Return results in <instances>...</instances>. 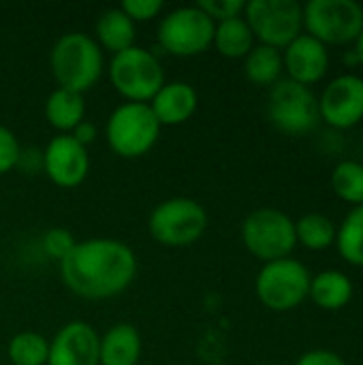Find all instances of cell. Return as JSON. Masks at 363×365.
Returning <instances> with one entry per match:
<instances>
[{
	"label": "cell",
	"mask_w": 363,
	"mask_h": 365,
	"mask_svg": "<svg viewBox=\"0 0 363 365\" xmlns=\"http://www.w3.org/2000/svg\"><path fill=\"white\" fill-rule=\"evenodd\" d=\"M64 287L90 302H103L122 295L137 276V255L113 237H92L77 242L58 263Z\"/></svg>",
	"instance_id": "6da1fadb"
},
{
	"label": "cell",
	"mask_w": 363,
	"mask_h": 365,
	"mask_svg": "<svg viewBox=\"0 0 363 365\" xmlns=\"http://www.w3.org/2000/svg\"><path fill=\"white\" fill-rule=\"evenodd\" d=\"M49 71L58 88L86 94L103 77V49L86 32H66L49 51Z\"/></svg>",
	"instance_id": "7a4b0ae2"
},
{
	"label": "cell",
	"mask_w": 363,
	"mask_h": 365,
	"mask_svg": "<svg viewBox=\"0 0 363 365\" xmlns=\"http://www.w3.org/2000/svg\"><path fill=\"white\" fill-rule=\"evenodd\" d=\"M205 207L190 197H171L160 201L148 216L150 237L167 248H186L197 244L208 231Z\"/></svg>",
	"instance_id": "3957f363"
},
{
	"label": "cell",
	"mask_w": 363,
	"mask_h": 365,
	"mask_svg": "<svg viewBox=\"0 0 363 365\" xmlns=\"http://www.w3.org/2000/svg\"><path fill=\"white\" fill-rule=\"evenodd\" d=\"M113 90L126 103H150L165 86V71L156 53L145 47H128L111 56L107 68Z\"/></svg>",
	"instance_id": "277c9868"
},
{
	"label": "cell",
	"mask_w": 363,
	"mask_h": 365,
	"mask_svg": "<svg viewBox=\"0 0 363 365\" xmlns=\"http://www.w3.org/2000/svg\"><path fill=\"white\" fill-rule=\"evenodd\" d=\"M160 128L148 103H122L111 111L105 137L116 156L131 160L145 156L156 145Z\"/></svg>",
	"instance_id": "5b68a950"
},
{
	"label": "cell",
	"mask_w": 363,
	"mask_h": 365,
	"mask_svg": "<svg viewBox=\"0 0 363 365\" xmlns=\"http://www.w3.org/2000/svg\"><path fill=\"white\" fill-rule=\"evenodd\" d=\"M242 242L263 263L287 259L297 246L295 220L274 207L255 210L242 222Z\"/></svg>",
	"instance_id": "8992f818"
},
{
	"label": "cell",
	"mask_w": 363,
	"mask_h": 365,
	"mask_svg": "<svg viewBox=\"0 0 363 365\" xmlns=\"http://www.w3.org/2000/svg\"><path fill=\"white\" fill-rule=\"evenodd\" d=\"M214 26L197 4L178 6L160 17L156 38L163 51L178 58H193L212 47Z\"/></svg>",
	"instance_id": "52a82bcc"
},
{
	"label": "cell",
	"mask_w": 363,
	"mask_h": 365,
	"mask_svg": "<svg viewBox=\"0 0 363 365\" xmlns=\"http://www.w3.org/2000/svg\"><path fill=\"white\" fill-rule=\"evenodd\" d=\"M310 272L297 259H280L265 263L257 276L255 291L259 302L272 312L295 310L310 291Z\"/></svg>",
	"instance_id": "ba28073f"
},
{
	"label": "cell",
	"mask_w": 363,
	"mask_h": 365,
	"mask_svg": "<svg viewBox=\"0 0 363 365\" xmlns=\"http://www.w3.org/2000/svg\"><path fill=\"white\" fill-rule=\"evenodd\" d=\"M302 9L306 34L325 47L355 43L363 30V6L355 0H310Z\"/></svg>",
	"instance_id": "9c48e42d"
},
{
	"label": "cell",
	"mask_w": 363,
	"mask_h": 365,
	"mask_svg": "<svg viewBox=\"0 0 363 365\" xmlns=\"http://www.w3.org/2000/svg\"><path fill=\"white\" fill-rule=\"evenodd\" d=\"M244 19L259 45L285 49L302 34L304 9L297 0H250Z\"/></svg>",
	"instance_id": "30bf717a"
},
{
	"label": "cell",
	"mask_w": 363,
	"mask_h": 365,
	"mask_svg": "<svg viewBox=\"0 0 363 365\" xmlns=\"http://www.w3.org/2000/svg\"><path fill=\"white\" fill-rule=\"evenodd\" d=\"M267 118L280 133L306 135L321 120L319 98L308 86L295 83L291 79H280L270 90Z\"/></svg>",
	"instance_id": "8fae6325"
},
{
	"label": "cell",
	"mask_w": 363,
	"mask_h": 365,
	"mask_svg": "<svg viewBox=\"0 0 363 365\" xmlns=\"http://www.w3.org/2000/svg\"><path fill=\"white\" fill-rule=\"evenodd\" d=\"M41 165L53 186L77 188L90 173V154L71 135H56L41 152Z\"/></svg>",
	"instance_id": "7c38bea8"
},
{
	"label": "cell",
	"mask_w": 363,
	"mask_h": 365,
	"mask_svg": "<svg viewBox=\"0 0 363 365\" xmlns=\"http://www.w3.org/2000/svg\"><path fill=\"white\" fill-rule=\"evenodd\" d=\"M319 115L334 128H353L363 120V79L359 75L347 73L332 79L321 98Z\"/></svg>",
	"instance_id": "4fadbf2b"
},
{
	"label": "cell",
	"mask_w": 363,
	"mask_h": 365,
	"mask_svg": "<svg viewBox=\"0 0 363 365\" xmlns=\"http://www.w3.org/2000/svg\"><path fill=\"white\" fill-rule=\"evenodd\" d=\"M101 336L86 321L62 325L49 340L47 365H98Z\"/></svg>",
	"instance_id": "5bb4252c"
},
{
	"label": "cell",
	"mask_w": 363,
	"mask_h": 365,
	"mask_svg": "<svg viewBox=\"0 0 363 365\" xmlns=\"http://www.w3.org/2000/svg\"><path fill=\"white\" fill-rule=\"evenodd\" d=\"M282 66L289 75L287 79L310 88L321 81L329 68L327 47L310 34H300L285 47Z\"/></svg>",
	"instance_id": "9a60e30c"
},
{
	"label": "cell",
	"mask_w": 363,
	"mask_h": 365,
	"mask_svg": "<svg viewBox=\"0 0 363 365\" xmlns=\"http://www.w3.org/2000/svg\"><path fill=\"white\" fill-rule=\"evenodd\" d=\"M148 105L160 126H180L195 115L199 94L188 81H165Z\"/></svg>",
	"instance_id": "2e32d148"
},
{
	"label": "cell",
	"mask_w": 363,
	"mask_h": 365,
	"mask_svg": "<svg viewBox=\"0 0 363 365\" xmlns=\"http://www.w3.org/2000/svg\"><path fill=\"white\" fill-rule=\"evenodd\" d=\"M141 351L139 329L131 323H116L101 336L98 365H137Z\"/></svg>",
	"instance_id": "e0dca14e"
},
{
	"label": "cell",
	"mask_w": 363,
	"mask_h": 365,
	"mask_svg": "<svg viewBox=\"0 0 363 365\" xmlns=\"http://www.w3.org/2000/svg\"><path fill=\"white\" fill-rule=\"evenodd\" d=\"M94 34H96L94 41L98 43V47L116 56L128 47H135L137 24H133L131 17L120 6H111L98 15Z\"/></svg>",
	"instance_id": "ac0fdd59"
},
{
	"label": "cell",
	"mask_w": 363,
	"mask_h": 365,
	"mask_svg": "<svg viewBox=\"0 0 363 365\" xmlns=\"http://www.w3.org/2000/svg\"><path fill=\"white\" fill-rule=\"evenodd\" d=\"M45 120L58 135H71L77 124L86 120V98L79 92L56 88L45 101Z\"/></svg>",
	"instance_id": "d6986e66"
},
{
	"label": "cell",
	"mask_w": 363,
	"mask_h": 365,
	"mask_svg": "<svg viewBox=\"0 0 363 365\" xmlns=\"http://www.w3.org/2000/svg\"><path fill=\"white\" fill-rule=\"evenodd\" d=\"M308 297L323 310H340L353 299V280L336 269L321 272L310 280Z\"/></svg>",
	"instance_id": "ffe728a7"
},
{
	"label": "cell",
	"mask_w": 363,
	"mask_h": 365,
	"mask_svg": "<svg viewBox=\"0 0 363 365\" xmlns=\"http://www.w3.org/2000/svg\"><path fill=\"white\" fill-rule=\"evenodd\" d=\"M212 45L216 47L220 56L237 60V58H246L250 49L255 47V34L242 15V17H233L227 21H218L214 26Z\"/></svg>",
	"instance_id": "44dd1931"
},
{
	"label": "cell",
	"mask_w": 363,
	"mask_h": 365,
	"mask_svg": "<svg viewBox=\"0 0 363 365\" xmlns=\"http://www.w3.org/2000/svg\"><path fill=\"white\" fill-rule=\"evenodd\" d=\"M285 66H282V51L267 47V45H255L250 53L244 58V73L248 81L255 86H274L280 81Z\"/></svg>",
	"instance_id": "7402d4cb"
},
{
	"label": "cell",
	"mask_w": 363,
	"mask_h": 365,
	"mask_svg": "<svg viewBox=\"0 0 363 365\" xmlns=\"http://www.w3.org/2000/svg\"><path fill=\"white\" fill-rule=\"evenodd\" d=\"M336 244H338L340 257L347 263L355 267H363V205L353 207L344 216L336 233Z\"/></svg>",
	"instance_id": "603a6c76"
},
{
	"label": "cell",
	"mask_w": 363,
	"mask_h": 365,
	"mask_svg": "<svg viewBox=\"0 0 363 365\" xmlns=\"http://www.w3.org/2000/svg\"><path fill=\"white\" fill-rule=\"evenodd\" d=\"M336 225L325 214H306L295 220V237L308 250H325L336 242Z\"/></svg>",
	"instance_id": "cb8c5ba5"
},
{
	"label": "cell",
	"mask_w": 363,
	"mask_h": 365,
	"mask_svg": "<svg viewBox=\"0 0 363 365\" xmlns=\"http://www.w3.org/2000/svg\"><path fill=\"white\" fill-rule=\"evenodd\" d=\"M49 340L36 331H19L6 344V357L13 365H47Z\"/></svg>",
	"instance_id": "d4e9b609"
},
{
	"label": "cell",
	"mask_w": 363,
	"mask_h": 365,
	"mask_svg": "<svg viewBox=\"0 0 363 365\" xmlns=\"http://www.w3.org/2000/svg\"><path fill=\"white\" fill-rule=\"evenodd\" d=\"M332 188L334 192L351 203V205H363V165L357 160H342L336 165L332 173Z\"/></svg>",
	"instance_id": "484cf974"
},
{
	"label": "cell",
	"mask_w": 363,
	"mask_h": 365,
	"mask_svg": "<svg viewBox=\"0 0 363 365\" xmlns=\"http://www.w3.org/2000/svg\"><path fill=\"white\" fill-rule=\"evenodd\" d=\"M75 244H77L75 235L64 227H53V229L45 231L41 237V248H43L45 257L51 261H58V263L75 248Z\"/></svg>",
	"instance_id": "4316f807"
},
{
	"label": "cell",
	"mask_w": 363,
	"mask_h": 365,
	"mask_svg": "<svg viewBox=\"0 0 363 365\" xmlns=\"http://www.w3.org/2000/svg\"><path fill=\"white\" fill-rule=\"evenodd\" d=\"M197 6L214 21H227L233 17H242L246 2L244 0H199Z\"/></svg>",
	"instance_id": "83f0119b"
},
{
	"label": "cell",
	"mask_w": 363,
	"mask_h": 365,
	"mask_svg": "<svg viewBox=\"0 0 363 365\" xmlns=\"http://www.w3.org/2000/svg\"><path fill=\"white\" fill-rule=\"evenodd\" d=\"M21 158V145L15 133L0 124V175L11 173Z\"/></svg>",
	"instance_id": "f1b7e54d"
},
{
	"label": "cell",
	"mask_w": 363,
	"mask_h": 365,
	"mask_svg": "<svg viewBox=\"0 0 363 365\" xmlns=\"http://www.w3.org/2000/svg\"><path fill=\"white\" fill-rule=\"evenodd\" d=\"M120 9L131 17L133 24H145V21L156 19L163 13L165 2L163 0H124Z\"/></svg>",
	"instance_id": "f546056e"
},
{
	"label": "cell",
	"mask_w": 363,
	"mask_h": 365,
	"mask_svg": "<svg viewBox=\"0 0 363 365\" xmlns=\"http://www.w3.org/2000/svg\"><path fill=\"white\" fill-rule=\"evenodd\" d=\"M295 365H347V364H344V359H342L340 355H336V353H332V351H323V349H319V351H308V353H304V355L297 359V364Z\"/></svg>",
	"instance_id": "4dcf8cb0"
},
{
	"label": "cell",
	"mask_w": 363,
	"mask_h": 365,
	"mask_svg": "<svg viewBox=\"0 0 363 365\" xmlns=\"http://www.w3.org/2000/svg\"><path fill=\"white\" fill-rule=\"evenodd\" d=\"M71 137H73L77 143H81L83 148H88V145H92V143L96 141V137H98V128H96V124H94V122L83 120L81 124H77V126L73 128Z\"/></svg>",
	"instance_id": "1f68e13d"
},
{
	"label": "cell",
	"mask_w": 363,
	"mask_h": 365,
	"mask_svg": "<svg viewBox=\"0 0 363 365\" xmlns=\"http://www.w3.org/2000/svg\"><path fill=\"white\" fill-rule=\"evenodd\" d=\"M353 56H355L357 64H363V30L359 32L357 41L353 43Z\"/></svg>",
	"instance_id": "d6a6232c"
},
{
	"label": "cell",
	"mask_w": 363,
	"mask_h": 365,
	"mask_svg": "<svg viewBox=\"0 0 363 365\" xmlns=\"http://www.w3.org/2000/svg\"><path fill=\"white\" fill-rule=\"evenodd\" d=\"M263 365H278V364H263Z\"/></svg>",
	"instance_id": "836d02e7"
}]
</instances>
